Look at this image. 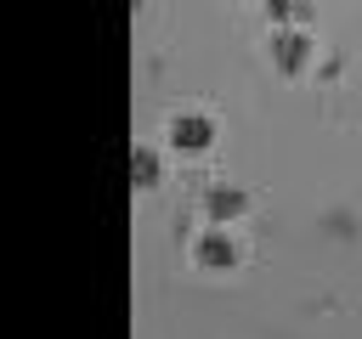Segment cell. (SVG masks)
Returning <instances> with one entry per match:
<instances>
[{"label":"cell","mask_w":362,"mask_h":339,"mask_svg":"<svg viewBox=\"0 0 362 339\" xmlns=\"http://www.w3.org/2000/svg\"><path fill=\"white\" fill-rule=\"evenodd\" d=\"M175 141H181V147H204V141H209V124H204V119H187V124H175Z\"/></svg>","instance_id":"1"},{"label":"cell","mask_w":362,"mask_h":339,"mask_svg":"<svg viewBox=\"0 0 362 339\" xmlns=\"http://www.w3.org/2000/svg\"><path fill=\"white\" fill-rule=\"evenodd\" d=\"M204 260H232V249H226L221 237H209V243H204Z\"/></svg>","instance_id":"2"}]
</instances>
